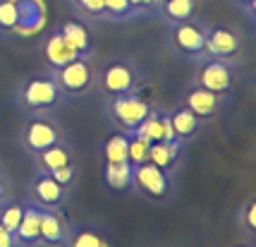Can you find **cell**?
Returning <instances> with one entry per match:
<instances>
[{"instance_id": "cell-1", "label": "cell", "mask_w": 256, "mask_h": 247, "mask_svg": "<svg viewBox=\"0 0 256 247\" xmlns=\"http://www.w3.org/2000/svg\"><path fill=\"white\" fill-rule=\"evenodd\" d=\"M132 180L139 185V190L146 192V194L154 197V199H163L168 194V190H170L166 170L154 166V163H148V161L142 163V166H134Z\"/></svg>"}, {"instance_id": "cell-2", "label": "cell", "mask_w": 256, "mask_h": 247, "mask_svg": "<svg viewBox=\"0 0 256 247\" xmlns=\"http://www.w3.org/2000/svg\"><path fill=\"white\" fill-rule=\"evenodd\" d=\"M112 115H115V120L122 125V127H139V125L144 123L146 118H148V113L151 108L146 106L142 99H136V96H130V94H120L110 106Z\"/></svg>"}, {"instance_id": "cell-3", "label": "cell", "mask_w": 256, "mask_h": 247, "mask_svg": "<svg viewBox=\"0 0 256 247\" xmlns=\"http://www.w3.org/2000/svg\"><path fill=\"white\" fill-rule=\"evenodd\" d=\"M196 82H199V87L213 91V94H225V91L230 89V84H232V75H230V68H228V65L213 60V63H206V65L199 70Z\"/></svg>"}, {"instance_id": "cell-4", "label": "cell", "mask_w": 256, "mask_h": 247, "mask_svg": "<svg viewBox=\"0 0 256 247\" xmlns=\"http://www.w3.org/2000/svg\"><path fill=\"white\" fill-rule=\"evenodd\" d=\"M14 242L24 247H34L41 242V209L26 206L22 213V221L14 230Z\"/></svg>"}, {"instance_id": "cell-5", "label": "cell", "mask_w": 256, "mask_h": 247, "mask_svg": "<svg viewBox=\"0 0 256 247\" xmlns=\"http://www.w3.org/2000/svg\"><path fill=\"white\" fill-rule=\"evenodd\" d=\"M24 101L34 106V108H46V106H53L58 101V84L53 79H44L36 77L32 82H26L24 87Z\"/></svg>"}, {"instance_id": "cell-6", "label": "cell", "mask_w": 256, "mask_h": 247, "mask_svg": "<svg viewBox=\"0 0 256 247\" xmlns=\"http://www.w3.org/2000/svg\"><path fill=\"white\" fill-rule=\"evenodd\" d=\"M62 194H65V187L58 185L50 173H44L34 180V199L38 202L41 209H56L62 202Z\"/></svg>"}, {"instance_id": "cell-7", "label": "cell", "mask_w": 256, "mask_h": 247, "mask_svg": "<svg viewBox=\"0 0 256 247\" xmlns=\"http://www.w3.org/2000/svg\"><path fill=\"white\" fill-rule=\"evenodd\" d=\"M24 139L32 151L41 154L44 149L58 144V130L48 120H32L26 125V132H24Z\"/></svg>"}, {"instance_id": "cell-8", "label": "cell", "mask_w": 256, "mask_h": 247, "mask_svg": "<svg viewBox=\"0 0 256 247\" xmlns=\"http://www.w3.org/2000/svg\"><path fill=\"white\" fill-rule=\"evenodd\" d=\"M175 46H178L182 53H187V56L204 53V46H206V34H204V29H201V27H196V24L180 22V27L175 29Z\"/></svg>"}, {"instance_id": "cell-9", "label": "cell", "mask_w": 256, "mask_h": 247, "mask_svg": "<svg viewBox=\"0 0 256 247\" xmlns=\"http://www.w3.org/2000/svg\"><path fill=\"white\" fill-rule=\"evenodd\" d=\"M60 84L67 91H84L91 84V68L84 60H72L65 68H60Z\"/></svg>"}, {"instance_id": "cell-10", "label": "cell", "mask_w": 256, "mask_h": 247, "mask_svg": "<svg viewBox=\"0 0 256 247\" xmlns=\"http://www.w3.org/2000/svg\"><path fill=\"white\" fill-rule=\"evenodd\" d=\"M65 237L67 233H65L62 218L56 211H50V209H41V242L60 247L65 245Z\"/></svg>"}, {"instance_id": "cell-11", "label": "cell", "mask_w": 256, "mask_h": 247, "mask_svg": "<svg viewBox=\"0 0 256 247\" xmlns=\"http://www.w3.org/2000/svg\"><path fill=\"white\" fill-rule=\"evenodd\" d=\"M79 58V51H74L72 46L65 41V36L62 34H56L48 39V44H46V60L53 65V68H65L67 63H72V60H77Z\"/></svg>"}, {"instance_id": "cell-12", "label": "cell", "mask_w": 256, "mask_h": 247, "mask_svg": "<svg viewBox=\"0 0 256 247\" xmlns=\"http://www.w3.org/2000/svg\"><path fill=\"white\" fill-rule=\"evenodd\" d=\"M218 94L196 87L187 94V111H192L196 118H211L213 113L218 111Z\"/></svg>"}, {"instance_id": "cell-13", "label": "cell", "mask_w": 256, "mask_h": 247, "mask_svg": "<svg viewBox=\"0 0 256 247\" xmlns=\"http://www.w3.org/2000/svg\"><path fill=\"white\" fill-rule=\"evenodd\" d=\"M134 84V75L132 70L122 65V63H112L110 68L106 70V75H103V87L106 91H110V94H127V91L132 89Z\"/></svg>"}, {"instance_id": "cell-14", "label": "cell", "mask_w": 256, "mask_h": 247, "mask_svg": "<svg viewBox=\"0 0 256 247\" xmlns=\"http://www.w3.org/2000/svg\"><path fill=\"white\" fill-rule=\"evenodd\" d=\"M237 48H240V39L232 32H228V29H216L206 39V46H204V51H208L216 58H230L234 56Z\"/></svg>"}, {"instance_id": "cell-15", "label": "cell", "mask_w": 256, "mask_h": 247, "mask_svg": "<svg viewBox=\"0 0 256 247\" xmlns=\"http://www.w3.org/2000/svg\"><path fill=\"white\" fill-rule=\"evenodd\" d=\"M132 166L124 161V163H108L106 166V182L110 185V190H127L130 185H132Z\"/></svg>"}, {"instance_id": "cell-16", "label": "cell", "mask_w": 256, "mask_h": 247, "mask_svg": "<svg viewBox=\"0 0 256 247\" xmlns=\"http://www.w3.org/2000/svg\"><path fill=\"white\" fill-rule=\"evenodd\" d=\"M170 118V125H172V132H175V139H184V137H192L199 127V118L192 111L182 108V111L168 115Z\"/></svg>"}, {"instance_id": "cell-17", "label": "cell", "mask_w": 256, "mask_h": 247, "mask_svg": "<svg viewBox=\"0 0 256 247\" xmlns=\"http://www.w3.org/2000/svg\"><path fill=\"white\" fill-rule=\"evenodd\" d=\"M178 156V146L175 142H156V144L148 146V163H154L158 168L166 170Z\"/></svg>"}, {"instance_id": "cell-18", "label": "cell", "mask_w": 256, "mask_h": 247, "mask_svg": "<svg viewBox=\"0 0 256 247\" xmlns=\"http://www.w3.org/2000/svg\"><path fill=\"white\" fill-rule=\"evenodd\" d=\"M60 34L65 36V41L74 51H79V53H84L86 48H89V32H86V27L79 22H67L65 27H62V32Z\"/></svg>"}, {"instance_id": "cell-19", "label": "cell", "mask_w": 256, "mask_h": 247, "mask_svg": "<svg viewBox=\"0 0 256 247\" xmlns=\"http://www.w3.org/2000/svg\"><path fill=\"white\" fill-rule=\"evenodd\" d=\"M134 130H136V137L148 142V144L163 142V123H160V118L151 115V113H148V118H146L144 123L139 125V127H134Z\"/></svg>"}, {"instance_id": "cell-20", "label": "cell", "mask_w": 256, "mask_h": 247, "mask_svg": "<svg viewBox=\"0 0 256 247\" xmlns=\"http://www.w3.org/2000/svg\"><path fill=\"white\" fill-rule=\"evenodd\" d=\"M127 137L112 135L106 142V163H124L127 161Z\"/></svg>"}, {"instance_id": "cell-21", "label": "cell", "mask_w": 256, "mask_h": 247, "mask_svg": "<svg viewBox=\"0 0 256 247\" xmlns=\"http://www.w3.org/2000/svg\"><path fill=\"white\" fill-rule=\"evenodd\" d=\"M163 12L175 22H187L194 15V0H166Z\"/></svg>"}, {"instance_id": "cell-22", "label": "cell", "mask_w": 256, "mask_h": 247, "mask_svg": "<svg viewBox=\"0 0 256 247\" xmlns=\"http://www.w3.org/2000/svg\"><path fill=\"white\" fill-rule=\"evenodd\" d=\"M41 163H44V168L50 173V170L60 168V166H67L70 163V154H67L62 146H48L41 151Z\"/></svg>"}, {"instance_id": "cell-23", "label": "cell", "mask_w": 256, "mask_h": 247, "mask_svg": "<svg viewBox=\"0 0 256 247\" xmlns=\"http://www.w3.org/2000/svg\"><path fill=\"white\" fill-rule=\"evenodd\" d=\"M148 146L151 144L144 142V139H139V137H134V139L127 142V163H130L132 168L148 161Z\"/></svg>"}, {"instance_id": "cell-24", "label": "cell", "mask_w": 256, "mask_h": 247, "mask_svg": "<svg viewBox=\"0 0 256 247\" xmlns=\"http://www.w3.org/2000/svg\"><path fill=\"white\" fill-rule=\"evenodd\" d=\"M22 213H24L22 204L12 202V204H8V206H2V211H0V225H5L12 235H14L17 225H20V221H22Z\"/></svg>"}, {"instance_id": "cell-25", "label": "cell", "mask_w": 256, "mask_h": 247, "mask_svg": "<svg viewBox=\"0 0 256 247\" xmlns=\"http://www.w3.org/2000/svg\"><path fill=\"white\" fill-rule=\"evenodd\" d=\"M20 22V12L14 0H2L0 3V27L2 29H14Z\"/></svg>"}, {"instance_id": "cell-26", "label": "cell", "mask_w": 256, "mask_h": 247, "mask_svg": "<svg viewBox=\"0 0 256 247\" xmlns=\"http://www.w3.org/2000/svg\"><path fill=\"white\" fill-rule=\"evenodd\" d=\"M103 8L115 15V17H124V15H130L132 10V5H130V0H103Z\"/></svg>"}, {"instance_id": "cell-27", "label": "cell", "mask_w": 256, "mask_h": 247, "mask_svg": "<svg viewBox=\"0 0 256 247\" xmlns=\"http://www.w3.org/2000/svg\"><path fill=\"white\" fill-rule=\"evenodd\" d=\"M50 175H53V180H56L58 185H70L72 182V175H74V170H72V166L67 163V166H60V168H56V170H50Z\"/></svg>"}, {"instance_id": "cell-28", "label": "cell", "mask_w": 256, "mask_h": 247, "mask_svg": "<svg viewBox=\"0 0 256 247\" xmlns=\"http://www.w3.org/2000/svg\"><path fill=\"white\" fill-rule=\"evenodd\" d=\"M244 228L249 233L256 230V204H246L244 209Z\"/></svg>"}, {"instance_id": "cell-29", "label": "cell", "mask_w": 256, "mask_h": 247, "mask_svg": "<svg viewBox=\"0 0 256 247\" xmlns=\"http://www.w3.org/2000/svg\"><path fill=\"white\" fill-rule=\"evenodd\" d=\"M0 247H17V242H14V235H12L5 225H0Z\"/></svg>"}, {"instance_id": "cell-30", "label": "cell", "mask_w": 256, "mask_h": 247, "mask_svg": "<svg viewBox=\"0 0 256 247\" xmlns=\"http://www.w3.org/2000/svg\"><path fill=\"white\" fill-rule=\"evenodd\" d=\"M163 123V142H175V132H172V125H170V118H160Z\"/></svg>"}, {"instance_id": "cell-31", "label": "cell", "mask_w": 256, "mask_h": 247, "mask_svg": "<svg viewBox=\"0 0 256 247\" xmlns=\"http://www.w3.org/2000/svg\"><path fill=\"white\" fill-rule=\"evenodd\" d=\"M82 5H84L91 15H100V12L106 10V8H103V0H84Z\"/></svg>"}, {"instance_id": "cell-32", "label": "cell", "mask_w": 256, "mask_h": 247, "mask_svg": "<svg viewBox=\"0 0 256 247\" xmlns=\"http://www.w3.org/2000/svg\"><path fill=\"white\" fill-rule=\"evenodd\" d=\"M158 0H130V5L132 8H151V5H156Z\"/></svg>"}, {"instance_id": "cell-33", "label": "cell", "mask_w": 256, "mask_h": 247, "mask_svg": "<svg viewBox=\"0 0 256 247\" xmlns=\"http://www.w3.org/2000/svg\"><path fill=\"white\" fill-rule=\"evenodd\" d=\"M8 197V190H5V185H2V180H0V202Z\"/></svg>"}, {"instance_id": "cell-34", "label": "cell", "mask_w": 256, "mask_h": 247, "mask_svg": "<svg viewBox=\"0 0 256 247\" xmlns=\"http://www.w3.org/2000/svg\"><path fill=\"white\" fill-rule=\"evenodd\" d=\"M77 3H79V5H82V3H84V0H77Z\"/></svg>"}, {"instance_id": "cell-35", "label": "cell", "mask_w": 256, "mask_h": 247, "mask_svg": "<svg viewBox=\"0 0 256 247\" xmlns=\"http://www.w3.org/2000/svg\"><path fill=\"white\" fill-rule=\"evenodd\" d=\"M244 3H252V0H244Z\"/></svg>"}]
</instances>
